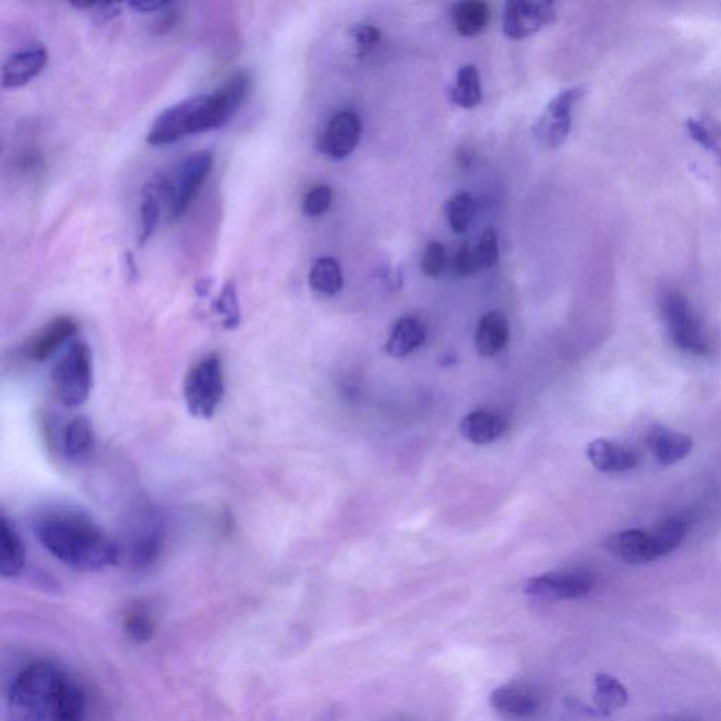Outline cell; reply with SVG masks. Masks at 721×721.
I'll list each match as a JSON object with an SVG mask.
<instances>
[{
    "label": "cell",
    "mask_w": 721,
    "mask_h": 721,
    "mask_svg": "<svg viewBox=\"0 0 721 721\" xmlns=\"http://www.w3.org/2000/svg\"><path fill=\"white\" fill-rule=\"evenodd\" d=\"M73 8L77 9H88L91 10V12L94 16V19L98 20V22H110V20H114L122 13V8H120V4H93V3H76L72 4Z\"/></svg>",
    "instance_id": "cell-38"
},
{
    "label": "cell",
    "mask_w": 721,
    "mask_h": 721,
    "mask_svg": "<svg viewBox=\"0 0 721 721\" xmlns=\"http://www.w3.org/2000/svg\"><path fill=\"white\" fill-rule=\"evenodd\" d=\"M26 565V550L22 539L9 520L0 519V573L3 578H16Z\"/></svg>",
    "instance_id": "cell-22"
},
{
    "label": "cell",
    "mask_w": 721,
    "mask_h": 721,
    "mask_svg": "<svg viewBox=\"0 0 721 721\" xmlns=\"http://www.w3.org/2000/svg\"><path fill=\"white\" fill-rule=\"evenodd\" d=\"M56 397L67 408L86 403L93 387L92 351L83 341H73L51 370Z\"/></svg>",
    "instance_id": "cell-5"
},
{
    "label": "cell",
    "mask_w": 721,
    "mask_h": 721,
    "mask_svg": "<svg viewBox=\"0 0 721 721\" xmlns=\"http://www.w3.org/2000/svg\"><path fill=\"white\" fill-rule=\"evenodd\" d=\"M123 628L131 640L137 643H147L156 633V623L144 610L134 609L126 614Z\"/></svg>",
    "instance_id": "cell-31"
},
{
    "label": "cell",
    "mask_w": 721,
    "mask_h": 721,
    "mask_svg": "<svg viewBox=\"0 0 721 721\" xmlns=\"http://www.w3.org/2000/svg\"><path fill=\"white\" fill-rule=\"evenodd\" d=\"M489 18H491V9L485 2L467 0V2L455 4L454 26L462 37H475L482 33V30L488 26Z\"/></svg>",
    "instance_id": "cell-26"
},
{
    "label": "cell",
    "mask_w": 721,
    "mask_h": 721,
    "mask_svg": "<svg viewBox=\"0 0 721 721\" xmlns=\"http://www.w3.org/2000/svg\"><path fill=\"white\" fill-rule=\"evenodd\" d=\"M94 449V433L91 422L77 415L66 424L61 434V450L68 460L81 461Z\"/></svg>",
    "instance_id": "cell-23"
},
{
    "label": "cell",
    "mask_w": 721,
    "mask_h": 721,
    "mask_svg": "<svg viewBox=\"0 0 721 721\" xmlns=\"http://www.w3.org/2000/svg\"><path fill=\"white\" fill-rule=\"evenodd\" d=\"M170 4V2H130L129 7L139 13H156L162 12Z\"/></svg>",
    "instance_id": "cell-40"
},
{
    "label": "cell",
    "mask_w": 721,
    "mask_h": 721,
    "mask_svg": "<svg viewBox=\"0 0 721 721\" xmlns=\"http://www.w3.org/2000/svg\"><path fill=\"white\" fill-rule=\"evenodd\" d=\"M78 326L76 320L68 316H58L43 326L29 344L28 354L31 360L43 362L60 351L72 337L77 334Z\"/></svg>",
    "instance_id": "cell-16"
},
{
    "label": "cell",
    "mask_w": 721,
    "mask_h": 721,
    "mask_svg": "<svg viewBox=\"0 0 721 721\" xmlns=\"http://www.w3.org/2000/svg\"><path fill=\"white\" fill-rule=\"evenodd\" d=\"M310 288L323 297H334L343 288L341 267L334 258L322 257L314 262L309 273Z\"/></svg>",
    "instance_id": "cell-27"
},
{
    "label": "cell",
    "mask_w": 721,
    "mask_h": 721,
    "mask_svg": "<svg viewBox=\"0 0 721 721\" xmlns=\"http://www.w3.org/2000/svg\"><path fill=\"white\" fill-rule=\"evenodd\" d=\"M352 44H354L356 56L365 57L375 49L381 41V30L371 24H358L350 30Z\"/></svg>",
    "instance_id": "cell-33"
},
{
    "label": "cell",
    "mask_w": 721,
    "mask_h": 721,
    "mask_svg": "<svg viewBox=\"0 0 721 721\" xmlns=\"http://www.w3.org/2000/svg\"><path fill=\"white\" fill-rule=\"evenodd\" d=\"M172 7L173 4L171 3L170 7L162 10V18L157 23V33H167V31H170L177 24L178 16Z\"/></svg>",
    "instance_id": "cell-39"
},
{
    "label": "cell",
    "mask_w": 721,
    "mask_h": 721,
    "mask_svg": "<svg viewBox=\"0 0 721 721\" xmlns=\"http://www.w3.org/2000/svg\"><path fill=\"white\" fill-rule=\"evenodd\" d=\"M477 213V202L470 193H455L447 202V218H449L450 228L457 234H464L472 223Z\"/></svg>",
    "instance_id": "cell-29"
},
{
    "label": "cell",
    "mask_w": 721,
    "mask_h": 721,
    "mask_svg": "<svg viewBox=\"0 0 721 721\" xmlns=\"http://www.w3.org/2000/svg\"><path fill=\"white\" fill-rule=\"evenodd\" d=\"M607 549L620 561L630 565H643L668 555L660 537L655 533L634 529L610 535Z\"/></svg>",
    "instance_id": "cell-12"
},
{
    "label": "cell",
    "mask_w": 721,
    "mask_h": 721,
    "mask_svg": "<svg viewBox=\"0 0 721 721\" xmlns=\"http://www.w3.org/2000/svg\"><path fill=\"white\" fill-rule=\"evenodd\" d=\"M594 579L581 570L547 572L528 579L523 591L531 598L544 600H575L592 592Z\"/></svg>",
    "instance_id": "cell-10"
},
{
    "label": "cell",
    "mask_w": 721,
    "mask_h": 721,
    "mask_svg": "<svg viewBox=\"0 0 721 721\" xmlns=\"http://www.w3.org/2000/svg\"><path fill=\"white\" fill-rule=\"evenodd\" d=\"M445 268V249L439 241H431L422 257V271L430 278H439Z\"/></svg>",
    "instance_id": "cell-35"
},
{
    "label": "cell",
    "mask_w": 721,
    "mask_h": 721,
    "mask_svg": "<svg viewBox=\"0 0 721 721\" xmlns=\"http://www.w3.org/2000/svg\"><path fill=\"white\" fill-rule=\"evenodd\" d=\"M362 123L360 116L350 110L336 113L319 136L318 149L331 160H344L360 143Z\"/></svg>",
    "instance_id": "cell-13"
},
{
    "label": "cell",
    "mask_w": 721,
    "mask_h": 721,
    "mask_svg": "<svg viewBox=\"0 0 721 721\" xmlns=\"http://www.w3.org/2000/svg\"><path fill=\"white\" fill-rule=\"evenodd\" d=\"M333 189L329 186H319L310 189L303 199V213L308 218H320L333 203Z\"/></svg>",
    "instance_id": "cell-32"
},
{
    "label": "cell",
    "mask_w": 721,
    "mask_h": 721,
    "mask_svg": "<svg viewBox=\"0 0 721 721\" xmlns=\"http://www.w3.org/2000/svg\"><path fill=\"white\" fill-rule=\"evenodd\" d=\"M425 340V326L422 320L408 316L400 319L387 341L385 350L392 357H407L422 347Z\"/></svg>",
    "instance_id": "cell-24"
},
{
    "label": "cell",
    "mask_w": 721,
    "mask_h": 721,
    "mask_svg": "<svg viewBox=\"0 0 721 721\" xmlns=\"http://www.w3.org/2000/svg\"><path fill=\"white\" fill-rule=\"evenodd\" d=\"M49 64V50L41 44H31L24 50L8 58L2 68V86L4 89H18L28 86L39 77Z\"/></svg>",
    "instance_id": "cell-15"
},
{
    "label": "cell",
    "mask_w": 721,
    "mask_h": 721,
    "mask_svg": "<svg viewBox=\"0 0 721 721\" xmlns=\"http://www.w3.org/2000/svg\"><path fill=\"white\" fill-rule=\"evenodd\" d=\"M588 458L600 472L620 473L634 470L640 462L639 452L630 447L598 439L588 445Z\"/></svg>",
    "instance_id": "cell-18"
},
{
    "label": "cell",
    "mask_w": 721,
    "mask_h": 721,
    "mask_svg": "<svg viewBox=\"0 0 721 721\" xmlns=\"http://www.w3.org/2000/svg\"><path fill=\"white\" fill-rule=\"evenodd\" d=\"M451 99L462 109H473L482 102L481 77L475 66H465L458 71Z\"/></svg>",
    "instance_id": "cell-28"
},
{
    "label": "cell",
    "mask_w": 721,
    "mask_h": 721,
    "mask_svg": "<svg viewBox=\"0 0 721 721\" xmlns=\"http://www.w3.org/2000/svg\"><path fill=\"white\" fill-rule=\"evenodd\" d=\"M585 93V88L575 87L565 89L550 100L533 129L540 146L554 150L565 143L571 133L572 110Z\"/></svg>",
    "instance_id": "cell-9"
},
{
    "label": "cell",
    "mask_w": 721,
    "mask_h": 721,
    "mask_svg": "<svg viewBox=\"0 0 721 721\" xmlns=\"http://www.w3.org/2000/svg\"><path fill=\"white\" fill-rule=\"evenodd\" d=\"M249 71H237L212 93H200L172 104L152 123L147 143L167 146L188 136L208 133L223 128L244 103L251 91Z\"/></svg>",
    "instance_id": "cell-1"
},
{
    "label": "cell",
    "mask_w": 721,
    "mask_h": 721,
    "mask_svg": "<svg viewBox=\"0 0 721 721\" xmlns=\"http://www.w3.org/2000/svg\"><path fill=\"white\" fill-rule=\"evenodd\" d=\"M454 270L458 277L468 278L479 271L475 250L470 244H462L454 258Z\"/></svg>",
    "instance_id": "cell-36"
},
{
    "label": "cell",
    "mask_w": 721,
    "mask_h": 721,
    "mask_svg": "<svg viewBox=\"0 0 721 721\" xmlns=\"http://www.w3.org/2000/svg\"><path fill=\"white\" fill-rule=\"evenodd\" d=\"M661 313L672 343L679 350L698 357L710 354L712 347L708 336L685 294L679 291L667 292L662 298Z\"/></svg>",
    "instance_id": "cell-7"
},
{
    "label": "cell",
    "mask_w": 721,
    "mask_h": 721,
    "mask_svg": "<svg viewBox=\"0 0 721 721\" xmlns=\"http://www.w3.org/2000/svg\"><path fill=\"white\" fill-rule=\"evenodd\" d=\"M34 531L41 545L73 570L99 571L120 561L118 543L77 510H47L36 520Z\"/></svg>",
    "instance_id": "cell-2"
},
{
    "label": "cell",
    "mask_w": 721,
    "mask_h": 721,
    "mask_svg": "<svg viewBox=\"0 0 721 721\" xmlns=\"http://www.w3.org/2000/svg\"><path fill=\"white\" fill-rule=\"evenodd\" d=\"M508 422L502 415L488 410H475L462 419L460 430L464 439L472 444L487 445L504 434Z\"/></svg>",
    "instance_id": "cell-19"
},
{
    "label": "cell",
    "mask_w": 721,
    "mask_h": 721,
    "mask_svg": "<svg viewBox=\"0 0 721 721\" xmlns=\"http://www.w3.org/2000/svg\"><path fill=\"white\" fill-rule=\"evenodd\" d=\"M166 202L164 177L160 176L154 181L146 183L141 193L140 207V246L149 243L152 234L160 223L161 210Z\"/></svg>",
    "instance_id": "cell-20"
},
{
    "label": "cell",
    "mask_w": 721,
    "mask_h": 721,
    "mask_svg": "<svg viewBox=\"0 0 721 721\" xmlns=\"http://www.w3.org/2000/svg\"><path fill=\"white\" fill-rule=\"evenodd\" d=\"M509 341V324L502 313L491 312L483 316L478 324L475 346L482 358H491L502 351Z\"/></svg>",
    "instance_id": "cell-21"
},
{
    "label": "cell",
    "mask_w": 721,
    "mask_h": 721,
    "mask_svg": "<svg viewBox=\"0 0 721 721\" xmlns=\"http://www.w3.org/2000/svg\"><path fill=\"white\" fill-rule=\"evenodd\" d=\"M688 130L693 140H697L699 144L707 147L709 151H712L713 154L718 156L721 160V147L718 144V141L714 140L712 133L704 128L703 123L698 122V120H689Z\"/></svg>",
    "instance_id": "cell-37"
},
{
    "label": "cell",
    "mask_w": 721,
    "mask_h": 721,
    "mask_svg": "<svg viewBox=\"0 0 721 721\" xmlns=\"http://www.w3.org/2000/svg\"><path fill=\"white\" fill-rule=\"evenodd\" d=\"M645 444L661 465H673L685 460L693 450V440L664 425H654L647 434Z\"/></svg>",
    "instance_id": "cell-17"
},
{
    "label": "cell",
    "mask_w": 721,
    "mask_h": 721,
    "mask_svg": "<svg viewBox=\"0 0 721 721\" xmlns=\"http://www.w3.org/2000/svg\"><path fill=\"white\" fill-rule=\"evenodd\" d=\"M555 19L557 12L552 3L514 0L507 3L504 9L503 33L509 39L523 40L554 23Z\"/></svg>",
    "instance_id": "cell-11"
},
{
    "label": "cell",
    "mask_w": 721,
    "mask_h": 721,
    "mask_svg": "<svg viewBox=\"0 0 721 721\" xmlns=\"http://www.w3.org/2000/svg\"><path fill=\"white\" fill-rule=\"evenodd\" d=\"M540 698L533 688L522 682H509L494 689L489 704L500 718L522 721L534 718L540 709Z\"/></svg>",
    "instance_id": "cell-14"
},
{
    "label": "cell",
    "mask_w": 721,
    "mask_h": 721,
    "mask_svg": "<svg viewBox=\"0 0 721 721\" xmlns=\"http://www.w3.org/2000/svg\"><path fill=\"white\" fill-rule=\"evenodd\" d=\"M214 308L222 316L226 329H236L240 324L239 294H237L233 282L229 281L224 283L222 292H220L218 300H216Z\"/></svg>",
    "instance_id": "cell-30"
},
{
    "label": "cell",
    "mask_w": 721,
    "mask_h": 721,
    "mask_svg": "<svg viewBox=\"0 0 721 721\" xmlns=\"http://www.w3.org/2000/svg\"><path fill=\"white\" fill-rule=\"evenodd\" d=\"M475 256L479 270H491L499 261L498 234L493 229H488L479 241Z\"/></svg>",
    "instance_id": "cell-34"
},
{
    "label": "cell",
    "mask_w": 721,
    "mask_h": 721,
    "mask_svg": "<svg viewBox=\"0 0 721 721\" xmlns=\"http://www.w3.org/2000/svg\"><path fill=\"white\" fill-rule=\"evenodd\" d=\"M629 693L622 682L608 673H598L594 677V703L597 713L608 715L622 709L628 703Z\"/></svg>",
    "instance_id": "cell-25"
},
{
    "label": "cell",
    "mask_w": 721,
    "mask_h": 721,
    "mask_svg": "<svg viewBox=\"0 0 721 721\" xmlns=\"http://www.w3.org/2000/svg\"><path fill=\"white\" fill-rule=\"evenodd\" d=\"M16 721H83L86 693L61 668L37 662L16 677L9 694Z\"/></svg>",
    "instance_id": "cell-3"
},
{
    "label": "cell",
    "mask_w": 721,
    "mask_h": 721,
    "mask_svg": "<svg viewBox=\"0 0 721 721\" xmlns=\"http://www.w3.org/2000/svg\"><path fill=\"white\" fill-rule=\"evenodd\" d=\"M224 372L218 356H209L194 364L183 382V397L189 412L198 419H210L224 397Z\"/></svg>",
    "instance_id": "cell-8"
},
{
    "label": "cell",
    "mask_w": 721,
    "mask_h": 721,
    "mask_svg": "<svg viewBox=\"0 0 721 721\" xmlns=\"http://www.w3.org/2000/svg\"><path fill=\"white\" fill-rule=\"evenodd\" d=\"M214 157L210 150L193 152L178 166L176 172L164 177L168 219L177 220L191 207L200 188L213 170Z\"/></svg>",
    "instance_id": "cell-6"
},
{
    "label": "cell",
    "mask_w": 721,
    "mask_h": 721,
    "mask_svg": "<svg viewBox=\"0 0 721 721\" xmlns=\"http://www.w3.org/2000/svg\"><path fill=\"white\" fill-rule=\"evenodd\" d=\"M123 543L118 544L131 567L149 568L160 558L167 541L166 520L156 508L140 504L124 525Z\"/></svg>",
    "instance_id": "cell-4"
}]
</instances>
